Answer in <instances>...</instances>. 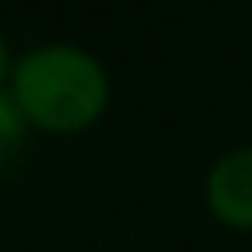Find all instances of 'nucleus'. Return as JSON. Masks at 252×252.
I'll list each match as a JSON object with an SVG mask.
<instances>
[{
    "instance_id": "f257e3e1",
    "label": "nucleus",
    "mask_w": 252,
    "mask_h": 252,
    "mask_svg": "<svg viewBox=\"0 0 252 252\" xmlns=\"http://www.w3.org/2000/svg\"><path fill=\"white\" fill-rule=\"evenodd\" d=\"M12 98L24 110L28 126L47 134L87 130L110 98L106 71L94 55L71 43H47L28 51L12 67Z\"/></svg>"
},
{
    "instance_id": "f03ea898",
    "label": "nucleus",
    "mask_w": 252,
    "mask_h": 252,
    "mask_svg": "<svg viewBox=\"0 0 252 252\" xmlns=\"http://www.w3.org/2000/svg\"><path fill=\"white\" fill-rule=\"evenodd\" d=\"M209 213L240 232H252V146L224 154L205 181Z\"/></svg>"
},
{
    "instance_id": "7ed1b4c3",
    "label": "nucleus",
    "mask_w": 252,
    "mask_h": 252,
    "mask_svg": "<svg viewBox=\"0 0 252 252\" xmlns=\"http://www.w3.org/2000/svg\"><path fill=\"white\" fill-rule=\"evenodd\" d=\"M24 134H28V118H24V110L16 106L12 91H4V87H0V169L20 154Z\"/></svg>"
},
{
    "instance_id": "20e7f679",
    "label": "nucleus",
    "mask_w": 252,
    "mask_h": 252,
    "mask_svg": "<svg viewBox=\"0 0 252 252\" xmlns=\"http://www.w3.org/2000/svg\"><path fill=\"white\" fill-rule=\"evenodd\" d=\"M12 75V59H8V47H4V35H0V83Z\"/></svg>"
}]
</instances>
